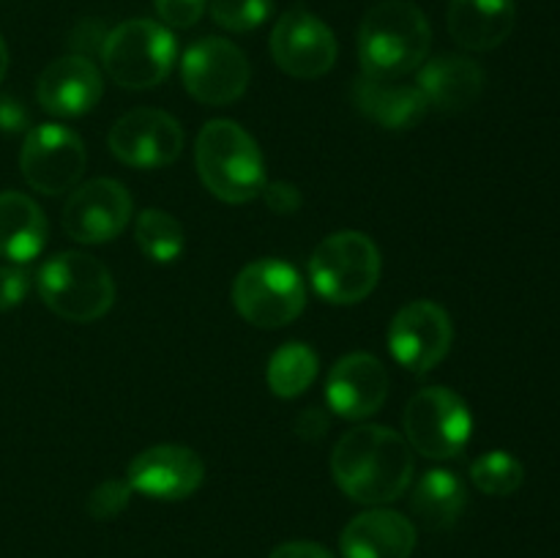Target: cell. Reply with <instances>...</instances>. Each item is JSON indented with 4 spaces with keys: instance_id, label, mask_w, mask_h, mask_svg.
I'll return each mask as SVG.
<instances>
[{
    "instance_id": "32",
    "label": "cell",
    "mask_w": 560,
    "mask_h": 558,
    "mask_svg": "<svg viewBox=\"0 0 560 558\" xmlns=\"http://www.w3.org/2000/svg\"><path fill=\"white\" fill-rule=\"evenodd\" d=\"M27 124H31V115L25 104L14 96H0V131L16 135V131H25Z\"/></svg>"
},
{
    "instance_id": "34",
    "label": "cell",
    "mask_w": 560,
    "mask_h": 558,
    "mask_svg": "<svg viewBox=\"0 0 560 558\" xmlns=\"http://www.w3.org/2000/svg\"><path fill=\"white\" fill-rule=\"evenodd\" d=\"M295 430H299L301 438H310V441H315V438L326 435L328 416L323 414L320 408H306L304 414L299 416V421H295Z\"/></svg>"
},
{
    "instance_id": "21",
    "label": "cell",
    "mask_w": 560,
    "mask_h": 558,
    "mask_svg": "<svg viewBox=\"0 0 560 558\" xmlns=\"http://www.w3.org/2000/svg\"><path fill=\"white\" fill-rule=\"evenodd\" d=\"M353 104L361 115L392 131L413 129L430 113L424 93L397 80H372L361 74L353 85Z\"/></svg>"
},
{
    "instance_id": "7",
    "label": "cell",
    "mask_w": 560,
    "mask_h": 558,
    "mask_svg": "<svg viewBox=\"0 0 560 558\" xmlns=\"http://www.w3.org/2000/svg\"><path fill=\"white\" fill-rule=\"evenodd\" d=\"M233 306L252 326L282 328L304 312V279L284 260H273V257L255 260L241 268L235 277Z\"/></svg>"
},
{
    "instance_id": "25",
    "label": "cell",
    "mask_w": 560,
    "mask_h": 558,
    "mask_svg": "<svg viewBox=\"0 0 560 558\" xmlns=\"http://www.w3.org/2000/svg\"><path fill=\"white\" fill-rule=\"evenodd\" d=\"M135 239L153 263H175L186 249L184 224L162 208H145L135 222Z\"/></svg>"
},
{
    "instance_id": "30",
    "label": "cell",
    "mask_w": 560,
    "mask_h": 558,
    "mask_svg": "<svg viewBox=\"0 0 560 558\" xmlns=\"http://www.w3.org/2000/svg\"><path fill=\"white\" fill-rule=\"evenodd\" d=\"M262 200H266L268 211L279 213V217H290V213L299 211L304 206V197H301V189L290 181H273V184L262 186Z\"/></svg>"
},
{
    "instance_id": "17",
    "label": "cell",
    "mask_w": 560,
    "mask_h": 558,
    "mask_svg": "<svg viewBox=\"0 0 560 558\" xmlns=\"http://www.w3.org/2000/svg\"><path fill=\"white\" fill-rule=\"evenodd\" d=\"M102 93V71L88 55H66L52 60L36 82V98L42 109L58 118H80L91 113Z\"/></svg>"
},
{
    "instance_id": "15",
    "label": "cell",
    "mask_w": 560,
    "mask_h": 558,
    "mask_svg": "<svg viewBox=\"0 0 560 558\" xmlns=\"http://www.w3.org/2000/svg\"><path fill=\"white\" fill-rule=\"evenodd\" d=\"M206 463L200 454L178 443H159L137 454L126 470V481L140 496L153 501H184L200 490Z\"/></svg>"
},
{
    "instance_id": "10",
    "label": "cell",
    "mask_w": 560,
    "mask_h": 558,
    "mask_svg": "<svg viewBox=\"0 0 560 558\" xmlns=\"http://www.w3.org/2000/svg\"><path fill=\"white\" fill-rule=\"evenodd\" d=\"M85 162L82 137L60 124L33 126L20 151V170L27 186L47 197L74 189L85 173Z\"/></svg>"
},
{
    "instance_id": "16",
    "label": "cell",
    "mask_w": 560,
    "mask_h": 558,
    "mask_svg": "<svg viewBox=\"0 0 560 558\" xmlns=\"http://www.w3.org/2000/svg\"><path fill=\"white\" fill-rule=\"evenodd\" d=\"M388 397V370L372 353H348L328 370V410L350 421L377 414Z\"/></svg>"
},
{
    "instance_id": "23",
    "label": "cell",
    "mask_w": 560,
    "mask_h": 558,
    "mask_svg": "<svg viewBox=\"0 0 560 558\" xmlns=\"http://www.w3.org/2000/svg\"><path fill=\"white\" fill-rule=\"evenodd\" d=\"M413 512L430 528H452L468 507V490L463 479L446 468L427 470L413 487Z\"/></svg>"
},
{
    "instance_id": "5",
    "label": "cell",
    "mask_w": 560,
    "mask_h": 558,
    "mask_svg": "<svg viewBox=\"0 0 560 558\" xmlns=\"http://www.w3.org/2000/svg\"><path fill=\"white\" fill-rule=\"evenodd\" d=\"M178 44L167 25L153 20H126L102 42V63L109 80L129 91H148L170 77Z\"/></svg>"
},
{
    "instance_id": "8",
    "label": "cell",
    "mask_w": 560,
    "mask_h": 558,
    "mask_svg": "<svg viewBox=\"0 0 560 558\" xmlns=\"http://www.w3.org/2000/svg\"><path fill=\"white\" fill-rule=\"evenodd\" d=\"M405 441L430 460L463 454L474 432V416L465 399L446 386H427L405 405Z\"/></svg>"
},
{
    "instance_id": "3",
    "label": "cell",
    "mask_w": 560,
    "mask_h": 558,
    "mask_svg": "<svg viewBox=\"0 0 560 558\" xmlns=\"http://www.w3.org/2000/svg\"><path fill=\"white\" fill-rule=\"evenodd\" d=\"M195 162L206 189L230 206L255 200L266 186V162L260 148L235 120L219 118L202 126L197 135Z\"/></svg>"
},
{
    "instance_id": "12",
    "label": "cell",
    "mask_w": 560,
    "mask_h": 558,
    "mask_svg": "<svg viewBox=\"0 0 560 558\" xmlns=\"http://www.w3.org/2000/svg\"><path fill=\"white\" fill-rule=\"evenodd\" d=\"M454 342L448 312L435 301H410L394 315L388 326V350L405 370L424 375L441 364Z\"/></svg>"
},
{
    "instance_id": "22",
    "label": "cell",
    "mask_w": 560,
    "mask_h": 558,
    "mask_svg": "<svg viewBox=\"0 0 560 558\" xmlns=\"http://www.w3.org/2000/svg\"><path fill=\"white\" fill-rule=\"evenodd\" d=\"M47 230V217L33 197L11 189L0 191V257L25 266L42 255Z\"/></svg>"
},
{
    "instance_id": "9",
    "label": "cell",
    "mask_w": 560,
    "mask_h": 558,
    "mask_svg": "<svg viewBox=\"0 0 560 558\" xmlns=\"http://www.w3.org/2000/svg\"><path fill=\"white\" fill-rule=\"evenodd\" d=\"M180 80L186 93L208 107H228L238 102L252 80V66L244 49L230 38L206 36L191 44L180 60Z\"/></svg>"
},
{
    "instance_id": "24",
    "label": "cell",
    "mask_w": 560,
    "mask_h": 558,
    "mask_svg": "<svg viewBox=\"0 0 560 558\" xmlns=\"http://www.w3.org/2000/svg\"><path fill=\"white\" fill-rule=\"evenodd\" d=\"M317 372H320V359L310 345L284 342L282 348L273 350L271 361H268L266 381L277 397L293 399L315 383Z\"/></svg>"
},
{
    "instance_id": "20",
    "label": "cell",
    "mask_w": 560,
    "mask_h": 558,
    "mask_svg": "<svg viewBox=\"0 0 560 558\" xmlns=\"http://www.w3.org/2000/svg\"><path fill=\"white\" fill-rule=\"evenodd\" d=\"M514 0H452L446 25L454 42L470 53H490L501 47L514 31Z\"/></svg>"
},
{
    "instance_id": "33",
    "label": "cell",
    "mask_w": 560,
    "mask_h": 558,
    "mask_svg": "<svg viewBox=\"0 0 560 558\" xmlns=\"http://www.w3.org/2000/svg\"><path fill=\"white\" fill-rule=\"evenodd\" d=\"M268 558H334V556L326 550V547L317 545V542L295 539V542H284V545L273 547Z\"/></svg>"
},
{
    "instance_id": "14",
    "label": "cell",
    "mask_w": 560,
    "mask_h": 558,
    "mask_svg": "<svg viewBox=\"0 0 560 558\" xmlns=\"http://www.w3.org/2000/svg\"><path fill=\"white\" fill-rule=\"evenodd\" d=\"M135 202L115 178H93L74 186L63 206V230L80 244H107L129 224Z\"/></svg>"
},
{
    "instance_id": "27",
    "label": "cell",
    "mask_w": 560,
    "mask_h": 558,
    "mask_svg": "<svg viewBox=\"0 0 560 558\" xmlns=\"http://www.w3.org/2000/svg\"><path fill=\"white\" fill-rule=\"evenodd\" d=\"M211 16L230 33H249L266 25L271 16V0H211Z\"/></svg>"
},
{
    "instance_id": "4",
    "label": "cell",
    "mask_w": 560,
    "mask_h": 558,
    "mask_svg": "<svg viewBox=\"0 0 560 558\" xmlns=\"http://www.w3.org/2000/svg\"><path fill=\"white\" fill-rule=\"evenodd\" d=\"M38 295L58 317L71 323H93L115 304V282L109 268L85 252H60L38 268Z\"/></svg>"
},
{
    "instance_id": "11",
    "label": "cell",
    "mask_w": 560,
    "mask_h": 558,
    "mask_svg": "<svg viewBox=\"0 0 560 558\" xmlns=\"http://www.w3.org/2000/svg\"><path fill=\"white\" fill-rule=\"evenodd\" d=\"M184 129L164 109L140 107L113 124L107 146L120 164L135 170L167 167L184 151Z\"/></svg>"
},
{
    "instance_id": "29",
    "label": "cell",
    "mask_w": 560,
    "mask_h": 558,
    "mask_svg": "<svg viewBox=\"0 0 560 558\" xmlns=\"http://www.w3.org/2000/svg\"><path fill=\"white\" fill-rule=\"evenodd\" d=\"M159 20L167 27H191L206 14L208 0H153Z\"/></svg>"
},
{
    "instance_id": "1",
    "label": "cell",
    "mask_w": 560,
    "mask_h": 558,
    "mask_svg": "<svg viewBox=\"0 0 560 558\" xmlns=\"http://www.w3.org/2000/svg\"><path fill=\"white\" fill-rule=\"evenodd\" d=\"M331 474L339 490L355 503H392L405 496L413 479L410 443L392 427L359 425L334 446Z\"/></svg>"
},
{
    "instance_id": "13",
    "label": "cell",
    "mask_w": 560,
    "mask_h": 558,
    "mask_svg": "<svg viewBox=\"0 0 560 558\" xmlns=\"http://www.w3.org/2000/svg\"><path fill=\"white\" fill-rule=\"evenodd\" d=\"M337 38L331 27L312 11L288 9L271 31V55L284 74L295 80H317L337 63Z\"/></svg>"
},
{
    "instance_id": "19",
    "label": "cell",
    "mask_w": 560,
    "mask_h": 558,
    "mask_svg": "<svg viewBox=\"0 0 560 558\" xmlns=\"http://www.w3.org/2000/svg\"><path fill=\"white\" fill-rule=\"evenodd\" d=\"M485 69L468 55H438L419 66V91L441 113H463L485 93Z\"/></svg>"
},
{
    "instance_id": "2",
    "label": "cell",
    "mask_w": 560,
    "mask_h": 558,
    "mask_svg": "<svg viewBox=\"0 0 560 558\" xmlns=\"http://www.w3.org/2000/svg\"><path fill=\"white\" fill-rule=\"evenodd\" d=\"M432 27L424 11L408 0H383L366 11L359 31L361 74L399 80L427 60Z\"/></svg>"
},
{
    "instance_id": "28",
    "label": "cell",
    "mask_w": 560,
    "mask_h": 558,
    "mask_svg": "<svg viewBox=\"0 0 560 558\" xmlns=\"http://www.w3.org/2000/svg\"><path fill=\"white\" fill-rule=\"evenodd\" d=\"M131 487L126 479H107L102 481L98 487H93L91 496H88V514H91L93 520H113L118 518L120 512H124L126 507H129L131 501Z\"/></svg>"
},
{
    "instance_id": "26",
    "label": "cell",
    "mask_w": 560,
    "mask_h": 558,
    "mask_svg": "<svg viewBox=\"0 0 560 558\" xmlns=\"http://www.w3.org/2000/svg\"><path fill=\"white\" fill-rule=\"evenodd\" d=\"M470 481L485 496L503 498L512 496V492H517L523 487L525 468L514 454L495 449V452H485L481 457H476L470 463Z\"/></svg>"
},
{
    "instance_id": "35",
    "label": "cell",
    "mask_w": 560,
    "mask_h": 558,
    "mask_svg": "<svg viewBox=\"0 0 560 558\" xmlns=\"http://www.w3.org/2000/svg\"><path fill=\"white\" fill-rule=\"evenodd\" d=\"M5 71H9V47H5L3 36H0V82H3Z\"/></svg>"
},
{
    "instance_id": "31",
    "label": "cell",
    "mask_w": 560,
    "mask_h": 558,
    "mask_svg": "<svg viewBox=\"0 0 560 558\" xmlns=\"http://www.w3.org/2000/svg\"><path fill=\"white\" fill-rule=\"evenodd\" d=\"M27 290H31V279H27L25 268L0 266V312L20 306Z\"/></svg>"
},
{
    "instance_id": "6",
    "label": "cell",
    "mask_w": 560,
    "mask_h": 558,
    "mask_svg": "<svg viewBox=\"0 0 560 558\" xmlns=\"http://www.w3.org/2000/svg\"><path fill=\"white\" fill-rule=\"evenodd\" d=\"M381 252L370 235L339 230L323 239L310 257V279L317 295L331 304H359L381 279Z\"/></svg>"
},
{
    "instance_id": "18",
    "label": "cell",
    "mask_w": 560,
    "mask_h": 558,
    "mask_svg": "<svg viewBox=\"0 0 560 558\" xmlns=\"http://www.w3.org/2000/svg\"><path fill=\"white\" fill-rule=\"evenodd\" d=\"M339 550L342 558H410L416 550V525L394 509H366L345 525Z\"/></svg>"
}]
</instances>
